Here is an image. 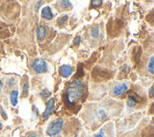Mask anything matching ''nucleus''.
Here are the masks:
<instances>
[{
	"label": "nucleus",
	"mask_w": 154,
	"mask_h": 137,
	"mask_svg": "<svg viewBox=\"0 0 154 137\" xmlns=\"http://www.w3.org/2000/svg\"><path fill=\"white\" fill-rule=\"evenodd\" d=\"M84 93V85L81 80H74L67 89V104L69 106L74 105L80 100Z\"/></svg>",
	"instance_id": "obj_1"
},
{
	"label": "nucleus",
	"mask_w": 154,
	"mask_h": 137,
	"mask_svg": "<svg viewBox=\"0 0 154 137\" xmlns=\"http://www.w3.org/2000/svg\"><path fill=\"white\" fill-rule=\"evenodd\" d=\"M63 128L64 120L61 118H57L54 121H52L47 128V134L50 137H55L62 132Z\"/></svg>",
	"instance_id": "obj_2"
},
{
	"label": "nucleus",
	"mask_w": 154,
	"mask_h": 137,
	"mask_svg": "<svg viewBox=\"0 0 154 137\" xmlns=\"http://www.w3.org/2000/svg\"><path fill=\"white\" fill-rule=\"evenodd\" d=\"M32 70L37 73H44L48 70V64L42 58H38L34 60L32 64Z\"/></svg>",
	"instance_id": "obj_3"
},
{
	"label": "nucleus",
	"mask_w": 154,
	"mask_h": 137,
	"mask_svg": "<svg viewBox=\"0 0 154 137\" xmlns=\"http://www.w3.org/2000/svg\"><path fill=\"white\" fill-rule=\"evenodd\" d=\"M128 88H129L128 83H121V84H118L112 89V94L116 97L121 96V95H123L124 93L128 91Z\"/></svg>",
	"instance_id": "obj_4"
},
{
	"label": "nucleus",
	"mask_w": 154,
	"mask_h": 137,
	"mask_svg": "<svg viewBox=\"0 0 154 137\" xmlns=\"http://www.w3.org/2000/svg\"><path fill=\"white\" fill-rule=\"evenodd\" d=\"M53 108H54V99L51 98L46 104V109H45V111L43 112V115H42L43 120H48L50 118V116L52 114Z\"/></svg>",
	"instance_id": "obj_5"
},
{
	"label": "nucleus",
	"mask_w": 154,
	"mask_h": 137,
	"mask_svg": "<svg viewBox=\"0 0 154 137\" xmlns=\"http://www.w3.org/2000/svg\"><path fill=\"white\" fill-rule=\"evenodd\" d=\"M73 73V68L69 65H63L60 68V74L64 78H67V77H69Z\"/></svg>",
	"instance_id": "obj_6"
},
{
	"label": "nucleus",
	"mask_w": 154,
	"mask_h": 137,
	"mask_svg": "<svg viewBox=\"0 0 154 137\" xmlns=\"http://www.w3.org/2000/svg\"><path fill=\"white\" fill-rule=\"evenodd\" d=\"M41 15H42V17H43V18H45L46 20L52 19L53 14H52V11H51V7L47 6V7L42 8V11H41Z\"/></svg>",
	"instance_id": "obj_7"
},
{
	"label": "nucleus",
	"mask_w": 154,
	"mask_h": 137,
	"mask_svg": "<svg viewBox=\"0 0 154 137\" xmlns=\"http://www.w3.org/2000/svg\"><path fill=\"white\" fill-rule=\"evenodd\" d=\"M18 96H19V93L18 91H13L10 94V101H11V104L13 105L14 107H15L18 103Z\"/></svg>",
	"instance_id": "obj_8"
},
{
	"label": "nucleus",
	"mask_w": 154,
	"mask_h": 137,
	"mask_svg": "<svg viewBox=\"0 0 154 137\" xmlns=\"http://www.w3.org/2000/svg\"><path fill=\"white\" fill-rule=\"evenodd\" d=\"M47 35V30L44 26H40L36 30V36L38 40H43Z\"/></svg>",
	"instance_id": "obj_9"
},
{
	"label": "nucleus",
	"mask_w": 154,
	"mask_h": 137,
	"mask_svg": "<svg viewBox=\"0 0 154 137\" xmlns=\"http://www.w3.org/2000/svg\"><path fill=\"white\" fill-rule=\"evenodd\" d=\"M136 104H137V100H136V98L133 96V95H129L128 98V101H127V105L128 108H130V109L134 108Z\"/></svg>",
	"instance_id": "obj_10"
},
{
	"label": "nucleus",
	"mask_w": 154,
	"mask_h": 137,
	"mask_svg": "<svg viewBox=\"0 0 154 137\" xmlns=\"http://www.w3.org/2000/svg\"><path fill=\"white\" fill-rule=\"evenodd\" d=\"M147 70H149V71L151 74L154 73V56L153 55L150 56L149 62L147 64Z\"/></svg>",
	"instance_id": "obj_11"
},
{
	"label": "nucleus",
	"mask_w": 154,
	"mask_h": 137,
	"mask_svg": "<svg viewBox=\"0 0 154 137\" xmlns=\"http://www.w3.org/2000/svg\"><path fill=\"white\" fill-rule=\"evenodd\" d=\"M51 91H49L48 89H44V90L40 92V96L42 97L43 99H47L48 97H50L51 96Z\"/></svg>",
	"instance_id": "obj_12"
},
{
	"label": "nucleus",
	"mask_w": 154,
	"mask_h": 137,
	"mask_svg": "<svg viewBox=\"0 0 154 137\" xmlns=\"http://www.w3.org/2000/svg\"><path fill=\"white\" fill-rule=\"evenodd\" d=\"M99 33H100L99 29H97V28H93L91 31V37H93V38L98 37L99 36Z\"/></svg>",
	"instance_id": "obj_13"
},
{
	"label": "nucleus",
	"mask_w": 154,
	"mask_h": 137,
	"mask_svg": "<svg viewBox=\"0 0 154 137\" xmlns=\"http://www.w3.org/2000/svg\"><path fill=\"white\" fill-rule=\"evenodd\" d=\"M67 19H68V15H63L62 17H59V18L57 19V23L59 24V25H63Z\"/></svg>",
	"instance_id": "obj_14"
},
{
	"label": "nucleus",
	"mask_w": 154,
	"mask_h": 137,
	"mask_svg": "<svg viewBox=\"0 0 154 137\" xmlns=\"http://www.w3.org/2000/svg\"><path fill=\"white\" fill-rule=\"evenodd\" d=\"M102 3L103 2L101 0H93V1H91V7H100Z\"/></svg>",
	"instance_id": "obj_15"
},
{
	"label": "nucleus",
	"mask_w": 154,
	"mask_h": 137,
	"mask_svg": "<svg viewBox=\"0 0 154 137\" xmlns=\"http://www.w3.org/2000/svg\"><path fill=\"white\" fill-rule=\"evenodd\" d=\"M61 6L63 8H70L72 5L69 1H65V0H63V1H61Z\"/></svg>",
	"instance_id": "obj_16"
},
{
	"label": "nucleus",
	"mask_w": 154,
	"mask_h": 137,
	"mask_svg": "<svg viewBox=\"0 0 154 137\" xmlns=\"http://www.w3.org/2000/svg\"><path fill=\"white\" fill-rule=\"evenodd\" d=\"M28 92H29V85H28V83H25V84L23 85V94L27 95Z\"/></svg>",
	"instance_id": "obj_17"
},
{
	"label": "nucleus",
	"mask_w": 154,
	"mask_h": 137,
	"mask_svg": "<svg viewBox=\"0 0 154 137\" xmlns=\"http://www.w3.org/2000/svg\"><path fill=\"white\" fill-rule=\"evenodd\" d=\"M80 41H81V37H80V36H76V38H75L74 41H73V45H74V46H79Z\"/></svg>",
	"instance_id": "obj_18"
},
{
	"label": "nucleus",
	"mask_w": 154,
	"mask_h": 137,
	"mask_svg": "<svg viewBox=\"0 0 154 137\" xmlns=\"http://www.w3.org/2000/svg\"><path fill=\"white\" fill-rule=\"evenodd\" d=\"M0 112H1V114H2V116H3V118L4 119H7L8 117H7V114L4 111V110H3V108H2V106H0Z\"/></svg>",
	"instance_id": "obj_19"
},
{
	"label": "nucleus",
	"mask_w": 154,
	"mask_h": 137,
	"mask_svg": "<svg viewBox=\"0 0 154 137\" xmlns=\"http://www.w3.org/2000/svg\"><path fill=\"white\" fill-rule=\"evenodd\" d=\"M42 5H43V1H38L36 4H35V10L38 11V10H39V8H40Z\"/></svg>",
	"instance_id": "obj_20"
},
{
	"label": "nucleus",
	"mask_w": 154,
	"mask_h": 137,
	"mask_svg": "<svg viewBox=\"0 0 154 137\" xmlns=\"http://www.w3.org/2000/svg\"><path fill=\"white\" fill-rule=\"evenodd\" d=\"M149 96L151 98H153V96H154V87L153 86H151L150 90H149Z\"/></svg>",
	"instance_id": "obj_21"
},
{
	"label": "nucleus",
	"mask_w": 154,
	"mask_h": 137,
	"mask_svg": "<svg viewBox=\"0 0 154 137\" xmlns=\"http://www.w3.org/2000/svg\"><path fill=\"white\" fill-rule=\"evenodd\" d=\"M95 137H105V136H104V134H103L102 132H100V133H98Z\"/></svg>",
	"instance_id": "obj_22"
},
{
	"label": "nucleus",
	"mask_w": 154,
	"mask_h": 137,
	"mask_svg": "<svg viewBox=\"0 0 154 137\" xmlns=\"http://www.w3.org/2000/svg\"><path fill=\"white\" fill-rule=\"evenodd\" d=\"M2 128H3V125H2V123H1V120H0V130L2 129Z\"/></svg>",
	"instance_id": "obj_23"
},
{
	"label": "nucleus",
	"mask_w": 154,
	"mask_h": 137,
	"mask_svg": "<svg viewBox=\"0 0 154 137\" xmlns=\"http://www.w3.org/2000/svg\"><path fill=\"white\" fill-rule=\"evenodd\" d=\"M1 89H2V82L0 81V92H1Z\"/></svg>",
	"instance_id": "obj_24"
},
{
	"label": "nucleus",
	"mask_w": 154,
	"mask_h": 137,
	"mask_svg": "<svg viewBox=\"0 0 154 137\" xmlns=\"http://www.w3.org/2000/svg\"><path fill=\"white\" fill-rule=\"evenodd\" d=\"M27 137H39V136H36V135H29Z\"/></svg>",
	"instance_id": "obj_25"
}]
</instances>
